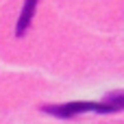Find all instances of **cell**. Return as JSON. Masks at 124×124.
<instances>
[{"label":"cell","instance_id":"6da1fadb","mask_svg":"<svg viewBox=\"0 0 124 124\" xmlns=\"http://www.w3.org/2000/svg\"><path fill=\"white\" fill-rule=\"evenodd\" d=\"M44 113L54 116V118H76L81 113H111V109L100 100V102H92V100H74V102H63V105H44L41 107Z\"/></svg>","mask_w":124,"mask_h":124},{"label":"cell","instance_id":"7a4b0ae2","mask_svg":"<svg viewBox=\"0 0 124 124\" xmlns=\"http://www.w3.org/2000/svg\"><path fill=\"white\" fill-rule=\"evenodd\" d=\"M35 7H37V0H24V9L17 17V24H15V35L17 37H24L31 22H33V15H35Z\"/></svg>","mask_w":124,"mask_h":124},{"label":"cell","instance_id":"3957f363","mask_svg":"<svg viewBox=\"0 0 124 124\" xmlns=\"http://www.w3.org/2000/svg\"><path fill=\"white\" fill-rule=\"evenodd\" d=\"M102 102L111 109V113L124 111V92H111V94H107Z\"/></svg>","mask_w":124,"mask_h":124}]
</instances>
